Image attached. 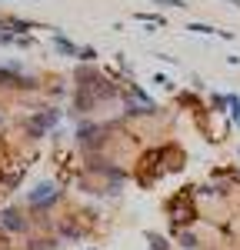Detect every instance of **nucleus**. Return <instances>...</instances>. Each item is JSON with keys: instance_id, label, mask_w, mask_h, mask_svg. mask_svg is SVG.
<instances>
[{"instance_id": "7", "label": "nucleus", "mask_w": 240, "mask_h": 250, "mask_svg": "<svg viewBox=\"0 0 240 250\" xmlns=\"http://www.w3.org/2000/svg\"><path fill=\"white\" fill-rule=\"evenodd\" d=\"M0 227L7 233H17L27 227V220H23V213L17 210V207H10V210H3V217H0Z\"/></svg>"}, {"instance_id": "3", "label": "nucleus", "mask_w": 240, "mask_h": 250, "mask_svg": "<svg viewBox=\"0 0 240 250\" xmlns=\"http://www.w3.org/2000/svg\"><path fill=\"white\" fill-rule=\"evenodd\" d=\"M163 164H167V160H163V147L147 150V154L140 157V164H137V184H140V187H154L160 177L167 173Z\"/></svg>"}, {"instance_id": "11", "label": "nucleus", "mask_w": 240, "mask_h": 250, "mask_svg": "<svg viewBox=\"0 0 240 250\" xmlns=\"http://www.w3.org/2000/svg\"><path fill=\"white\" fill-rule=\"evenodd\" d=\"M187 30H194V34H217L214 27H207V23H190Z\"/></svg>"}, {"instance_id": "12", "label": "nucleus", "mask_w": 240, "mask_h": 250, "mask_svg": "<svg viewBox=\"0 0 240 250\" xmlns=\"http://www.w3.org/2000/svg\"><path fill=\"white\" fill-rule=\"evenodd\" d=\"M154 3H160V7H187L183 0H154Z\"/></svg>"}, {"instance_id": "5", "label": "nucleus", "mask_w": 240, "mask_h": 250, "mask_svg": "<svg viewBox=\"0 0 240 250\" xmlns=\"http://www.w3.org/2000/svg\"><path fill=\"white\" fill-rule=\"evenodd\" d=\"M23 173H27V164H23V160H14L7 170H0V193L17 190V184L23 180Z\"/></svg>"}, {"instance_id": "9", "label": "nucleus", "mask_w": 240, "mask_h": 250, "mask_svg": "<svg viewBox=\"0 0 240 250\" xmlns=\"http://www.w3.org/2000/svg\"><path fill=\"white\" fill-rule=\"evenodd\" d=\"M147 240H150V247H154V250H167V247H170L160 233H147Z\"/></svg>"}, {"instance_id": "4", "label": "nucleus", "mask_w": 240, "mask_h": 250, "mask_svg": "<svg viewBox=\"0 0 240 250\" xmlns=\"http://www.w3.org/2000/svg\"><path fill=\"white\" fill-rule=\"evenodd\" d=\"M57 120H60L57 110H37L34 117H27V120H23V127H27V134L37 140V137H43L54 124H57Z\"/></svg>"}, {"instance_id": "6", "label": "nucleus", "mask_w": 240, "mask_h": 250, "mask_svg": "<svg viewBox=\"0 0 240 250\" xmlns=\"http://www.w3.org/2000/svg\"><path fill=\"white\" fill-rule=\"evenodd\" d=\"M27 200H30V207L43 210V207H50V204L57 200V190H54V184H37L34 190L27 193Z\"/></svg>"}, {"instance_id": "1", "label": "nucleus", "mask_w": 240, "mask_h": 250, "mask_svg": "<svg viewBox=\"0 0 240 250\" xmlns=\"http://www.w3.org/2000/svg\"><path fill=\"white\" fill-rule=\"evenodd\" d=\"M77 80H80V83H77V94H74V107H77L80 114L94 110L100 100H110V97L117 94V87H114L107 77L94 74V70H80Z\"/></svg>"}, {"instance_id": "8", "label": "nucleus", "mask_w": 240, "mask_h": 250, "mask_svg": "<svg viewBox=\"0 0 240 250\" xmlns=\"http://www.w3.org/2000/svg\"><path fill=\"white\" fill-rule=\"evenodd\" d=\"M0 27H7V30H30V23L27 20H17V17H3Z\"/></svg>"}, {"instance_id": "10", "label": "nucleus", "mask_w": 240, "mask_h": 250, "mask_svg": "<svg viewBox=\"0 0 240 250\" xmlns=\"http://www.w3.org/2000/svg\"><path fill=\"white\" fill-rule=\"evenodd\" d=\"M54 247H57L54 240H34V244H30V250H54Z\"/></svg>"}, {"instance_id": "2", "label": "nucleus", "mask_w": 240, "mask_h": 250, "mask_svg": "<svg viewBox=\"0 0 240 250\" xmlns=\"http://www.w3.org/2000/svg\"><path fill=\"white\" fill-rule=\"evenodd\" d=\"M167 217H170V224H174L177 233H180V227H187V224L197 220V193H194V187H180L167 200Z\"/></svg>"}]
</instances>
